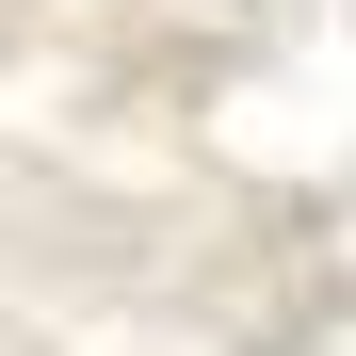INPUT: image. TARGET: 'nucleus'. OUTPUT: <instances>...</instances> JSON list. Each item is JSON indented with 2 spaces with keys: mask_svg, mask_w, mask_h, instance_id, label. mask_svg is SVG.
Segmentation results:
<instances>
[]
</instances>
